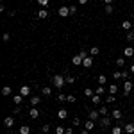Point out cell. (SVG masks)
Returning a JSON list of instances; mask_svg holds the SVG:
<instances>
[{
	"instance_id": "obj_1",
	"label": "cell",
	"mask_w": 134,
	"mask_h": 134,
	"mask_svg": "<svg viewBox=\"0 0 134 134\" xmlns=\"http://www.w3.org/2000/svg\"><path fill=\"white\" fill-rule=\"evenodd\" d=\"M52 82H54V88H57V90H61L63 86L66 84V79H64L63 75H54V79H52Z\"/></svg>"
},
{
	"instance_id": "obj_2",
	"label": "cell",
	"mask_w": 134,
	"mask_h": 134,
	"mask_svg": "<svg viewBox=\"0 0 134 134\" xmlns=\"http://www.w3.org/2000/svg\"><path fill=\"white\" fill-rule=\"evenodd\" d=\"M131 91H132V82H131V81H125L124 82V95L127 97Z\"/></svg>"
},
{
	"instance_id": "obj_3",
	"label": "cell",
	"mask_w": 134,
	"mask_h": 134,
	"mask_svg": "<svg viewBox=\"0 0 134 134\" xmlns=\"http://www.w3.org/2000/svg\"><path fill=\"white\" fill-rule=\"evenodd\" d=\"M98 124H100V127H109V125H111V118H109V116H102V118L98 120Z\"/></svg>"
},
{
	"instance_id": "obj_4",
	"label": "cell",
	"mask_w": 134,
	"mask_h": 134,
	"mask_svg": "<svg viewBox=\"0 0 134 134\" xmlns=\"http://www.w3.org/2000/svg\"><path fill=\"white\" fill-rule=\"evenodd\" d=\"M88 118H90V120H93V122H98V120H100V113H98V111H90Z\"/></svg>"
},
{
	"instance_id": "obj_5",
	"label": "cell",
	"mask_w": 134,
	"mask_h": 134,
	"mask_svg": "<svg viewBox=\"0 0 134 134\" xmlns=\"http://www.w3.org/2000/svg\"><path fill=\"white\" fill-rule=\"evenodd\" d=\"M82 66H84V68H91V66H93V57H91V55H88V57L82 61Z\"/></svg>"
},
{
	"instance_id": "obj_6",
	"label": "cell",
	"mask_w": 134,
	"mask_h": 134,
	"mask_svg": "<svg viewBox=\"0 0 134 134\" xmlns=\"http://www.w3.org/2000/svg\"><path fill=\"white\" fill-rule=\"evenodd\" d=\"M124 131L127 134H134V124H132V122H131V124H125L124 125Z\"/></svg>"
},
{
	"instance_id": "obj_7",
	"label": "cell",
	"mask_w": 134,
	"mask_h": 134,
	"mask_svg": "<svg viewBox=\"0 0 134 134\" xmlns=\"http://www.w3.org/2000/svg\"><path fill=\"white\" fill-rule=\"evenodd\" d=\"M111 116H113L114 120H122V116H124V113H122L120 109H114V111H111Z\"/></svg>"
},
{
	"instance_id": "obj_8",
	"label": "cell",
	"mask_w": 134,
	"mask_h": 134,
	"mask_svg": "<svg viewBox=\"0 0 134 134\" xmlns=\"http://www.w3.org/2000/svg\"><path fill=\"white\" fill-rule=\"evenodd\" d=\"M95 122H93V120H90V118H88V120H86V122H84V129H88V131H91V129H95Z\"/></svg>"
},
{
	"instance_id": "obj_9",
	"label": "cell",
	"mask_w": 134,
	"mask_h": 134,
	"mask_svg": "<svg viewBox=\"0 0 134 134\" xmlns=\"http://www.w3.org/2000/svg\"><path fill=\"white\" fill-rule=\"evenodd\" d=\"M4 125H5L7 129H11V127L14 125V118H13V116H7V118L4 120Z\"/></svg>"
},
{
	"instance_id": "obj_10",
	"label": "cell",
	"mask_w": 134,
	"mask_h": 134,
	"mask_svg": "<svg viewBox=\"0 0 134 134\" xmlns=\"http://www.w3.org/2000/svg\"><path fill=\"white\" fill-rule=\"evenodd\" d=\"M20 95L29 97V95H31V88H29V86H21V88H20Z\"/></svg>"
},
{
	"instance_id": "obj_11",
	"label": "cell",
	"mask_w": 134,
	"mask_h": 134,
	"mask_svg": "<svg viewBox=\"0 0 134 134\" xmlns=\"http://www.w3.org/2000/svg\"><path fill=\"white\" fill-rule=\"evenodd\" d=\"M68 14H70V7H66V5L59 7V16H68Z\"/></svg>"
},
{
	"instance_id": "obj_12",
	"label": "cell",
	"mask_w": 134,
	"mask_h": 134,
	"mask_svg": "<svg viewBox=\"0 0 134 134\" xmlns=\"http://www.w3.org/2000/svg\"><path fill=\"white\" fill-rule=\"evenodd\" d=\"M82 61H84V59L81 57V54H77V55H75V57L72 59V63L75 64V66H79V64H82Z\"/></svg>"
},
{
	"instance_id": "obj_13",
	"label": "cell",
	"mask_w": 134,
	"mask_h": 134,
	"mask_svg": "<svg viewBox=\"0 0 134 134\" xmlns=\"http://www.w3.org/2000/svg\"><path fill=\"white\" fill-rule=\"evenodd\" d=\"M29 114H31V118H40V109H36V107H32L31 111H29Z\"/></svg>"
},
{
	"instance_id": "obj_14",
	"label": "cell",
	"mask_w": 134,
	"mask_h": 134,
	"mask_svg": "<svg viewBox=\"0 0 134 134\" xmlns=\"http://www.w3.org/2000/svg\"><path fill=\"white\" fill-rule=\"evenodd\" d=\"M57 116H59V118H61V120H64V118H68V111H66V109H59V111H57Z\"/></svg>"
},
{
	"instance_id": "obj_15",
	"label": "cell",
	"mask_w": 134,
	"mask_h": 134,
	"mask_svg": "<svg viewBox=\"0 0 134 134\" xmlns=\"http://www.w3.org/2000/svg\"><path fill=\"white\" fill-rule=\"evenodd\" d=\"M47 16H48V11H47V9H41V11H38V18H40V20H45Z\"/></svg>"
},
{
	"instance_id": "obj_16",
	"label": "cell",
	"mask_w": 134,
	"mask_h": 134,
	"mask_svg": "<svg viewBox=\"0 0 134 134\" xmlns=\"http://www.w3.org/2000/svg\"><path fill=\"white\" fill-rule=\"evenodd\" d=\"M131 27H132V23H131L129 20H124V23H122V29L129 32V31H131Z\"/></svg>"
},
{
	"instance_id": "obj_17",
	"label": "cell",
	"mask_w": 134,
	"mask_h": 134,
	"mask_svg": "<svg viewBox=\"0 0 134 134\" xmlns=\"http://www.w3.org/2000/svg\"><path fill=\"white\" fill-rule=\"evenodd\" d=\"M124 54H125V57H134V48L132 47H127Z\"/></svg>"
},
{
	"instance_id": "obj_18",
	"label": "cell",
	"mask_w": 134,
	"mask_h": 134,
	"mask_svg": "<svg viewBox=\"0 0 134 134\" xmlns=\"http://www.w3.org/2000/svg\"><path fill=\"white\" fill-rule=\"evenodd\" d=\"M122 131H124L122 125H114L113 129H111V132H113V134H122Z\"/></svg>"
},
{
	"instance_id": "obj_19",
	"label": "cell",
	"mask_w": 134,
	"mask_h": 134,
	"mask_svg": "<svg viewBox=\"0 0 134 134\" xmlns=\"http://www.w3.org/2000/svg\"><path fill=\"white\" fill-rule=\"evenodd\" d=\"M98 54H100V50H98V47H91V50H90V55H91V57H97Z\"/></svg>"
},
{
	"instance_id": "obj_20",
	"label": "cell",
	"mask_w": 134,
	"mask_h": 134,
	"mask_svg": "<svg viewBox=\"0 0 134 134\" xmlns=\"http://www.w3.org/2000/svg\"><path fill=\"white\" fill-rule=\"evenodd\" d=\"M40 102H41V97H32V98H31V104H32V107H36V105H38Z\"/></svg>"
},
{
	"instance_id": "obj_21",
	"label": "cell",
	"mask_w": 134,
	"mask_h": 134,
	"mask_svg": "<svg viewBox=\"0 0 134 134\" xmlns=\"http://www.w3.org/2000/svg\"><path fill=\"white\" fill-rule=\"evenodd\" d=\"M21 100H23V95H16V97H13V102L16 104V105H20Z\"/></svg>"
},
{
	"instance_id": "obj_22",
	"label": "cell",
	"mask_w": 134,
	"mask_h": 134,
	"mask_svg": "<svg viewBox=\"0 0 134 134\" xmlns=\"http://www.w3.org/2000/svg\"><path fill=\"white\" fill-rule=\"evenodd\" d=\"M31 132V127L29 125H21L20 127V134H29Z\"/></svg>"
},
{
	"instance_id": "obj_23",
	"label": "cell",
	"mask_w": 134,
	"mask_h": 134,
	"mask_svg": "<svg viewBox=\"0 0 134 134\" xmlns=\"http://www.w3.org/2000/svg\"><path fill=\"white\" fill-rule=\"evenodd\" d=\"M91 102L95 104V105H98V104H100V95H97V93H95V95L91 97Z\"/></svg>"
},
{
	"instance_id": "obj_24",
	"label": "cell",
	"mask_w": 134,
	"mask_h": 134,
	"mask_svg": "<svg viewBox=\"0 0 134 134\" xmlns=\"http://www.w3.org/2000/svg\"><path fill=\"white\" fill-rule=\"evenodd\" d=\"M2 95H4V97H9L11 95V88L9 86H4V88H2Z\"/></svg>"
},
{
	"instance_id": "obj_25",
	"label": "cell",
	"mask_w": 134,
	"mask_h": 134,
	"mask_svg": "<svg viewBox=\"0 0 134 134\" xmlns=\"http://www.w3.org/2000/svg\"><path fill=\"white\" fill-rule=\"evenodd\" d=\"M98 113L102 114V116H107V114H109V109H107V107H105V105H102V107H100V109H98Z\"/></svg>"
},
{
	"instance_id": "obj_26",
	"label": "cell",
	"mask_w": 134,
	"mask_h": 134,
	"mask_svg": "<svg viewBox=\"0 0 134 134\" xmlns=\"http://www.w3.org/2000/svg\"><path fill=\"white\" fill-rule=\"evenodd\" d=\"M105 82H107V77H105V75H98V84H100V86H104Z\"/></svg>"
},
{
	"instance_id": "obj_27",
	"label": "cell",
	"mask_w": 134,
	"mask_h": 134,
	"mask_svg": "<svg viewBox=\"0 0 134 134\" xmlns=\"http://www.w3.org/2000/svg\"><path fill=\"white\" fill-rule=\"evenodd\" d=\"M116 91H118V86H116V84H111V86H109V95H114Z\"/></svg>"
},
{
	"instance_id": "obj_28",
	"label": "cell",
	"mask_w": 134,
	"mask_h": 134,
	"mask_svg": "<svg viewBox=\"0 0 134 134\" xmlns=\"http://www.w3.org/2000/svg\"><path fill=\"white\" fill-rule=\"evenodd\" d=\"M55 134H66V129L61 127V125H57V127H55Z\"/></svg>"
},
{
	"instance_id": "obj_29",
	"label": "cell",
	"mask_w": 134,
	"mask_h": 134,
	"mask_svg": "<svg viewBox=\"0 0 134 134\" xmlns=\"http://www.w3.org/2000/svg\"><path fill=\"white\" fill-rule=\"evenodd\" d=\"M104 11H105V14H113V13H114L113 5H105V7H104Z\"/></svg>"
},
{
	"instance_id": "obj_30",
	"label": "cell",
	"mask_w": 134,
	"mask_h": 134,
	"mask_svg": "<svg viewBox=\"0 0 134 134\" xmlns=\"http://www.w3.org/2000/svg\"><path fill=\"white\" fill-rule=\"evenodd\" d=\"M124 64H125V57H118V59H116V66H120V68H122Z\"/></svg>"
},
{
	"instance_id": "obj_31",
	"label": "cell",
	"mask_w": 134,
	"mask_h": 134,
	"mask_svg": "<svg viewBox=\"0 0 134 134\" xmlns=\"http://www.w3.org/2000/svg\"><path fill=\"white\" fill-rule=\"evenodd\" d=\"M127 41H134V31H129L127 32V38H125Z\"/></svg>"
},
{
	"instance_id": "obj_32",
	"label": "cell",
	"mask_w": 134,
	"mask_h": 134,
	"mask_svg": "<svg viewBox=\"0 0 134 134\" xmlns=\"http://www.w3.org/2000/svg\"><path fill=\"white\" fill-rule=\"evenodd\" d=\"M41 93H43V95H45V97H48V95H50V93H52V90H50V88H48V86H45V88H43V90H41Z\"/></svg>"
},
{
	"instance_id": "obj_33",
	"label": "cell",
	"mask_w": 134,
	"mask_h": 134,
	"mask_svg": "<svg viewBox=\"0 0 134 134\" xmlns=\"http://www.w3.org/2000/svg\"><path fill=\"white\" fill-rule=\"evenodd\" d=\"M84 95H86V97H93V95H95V91H93L91 88H86V90H84Z\"/></svg>"
},
{
	"instance_id": "obj_34",
	"label": "cell",
	"mask_w": 134,
	"mask_h": 134,
	"mask_svg": "<svg viewBox=\"0 0 134 134\" xmlns=\"http://www.w3.org/2000/svg\"><path fill=\"white\" fill-rule=\"evenodd\" d=\"M57 100H59V102H66V100H68V95H57Z\"/></svg>"
},
{
	"instance_id": "obj_35",
	"label": "cell",
	"mask_w": 134,
	"mask_h": 134,
	"mask_svg": "<svg viewBox=\"0 0 134 134\" xmlns=\"http://www.w3.org/2000/svg\"><path fill=\"white\" fill-rule=\"evenodd\" d=\"M129 75H131V72H129V70H124V72H122V79L129 81Z\"/></svg>"
},
{
	"instance_id": "obj_36",
	"label": "cell",
	"mask_w": 134,
	"mask_h": 134,
	"mask_svg": "<svg viewBox=\"0 0 134 134\" xmlns=\"http://www.w3.org/2000/svg\"><path fill=\"white\" fill-rule=\"evenodd\" d=\"M104 91H105V88H104V86H100V84H98V88H97V91H95V93H97V95H102Z\"/></svg>"
},
{
	"instance_id": "obj_37",
	"label": "cell",
	"mask_w": 134,
	"mask_h": 134,
	"mask_svg": "<svg viewBox=\"0 0 134 134\" xmlns=\"http://www.w3.org/2000/svg\"><path fill=\"white\" fill-rule=\"evenodd\" d=\"M2 40H4V41H5V43L9 41V40H11V36H9V32H4V36H2Z\"/></svg>"
},
{
	"instance_id": "obj_38",
	"label": "cell",
	"mask_w": 134,
	"mask_h": 134,
	"mask_svg": "<svg viewBox=\"0 0 134 134\" xmlns=\"http://www.w3.org/2000/svg\"><path fill=\"white\" fill-rule=\"evenodd\" d=\"M38 4H40L41 7H47V5H48V0H38Z\"/></svg>"
},
{
	"instance_id": "obj_39",
	"label": "cell",
	"mask_w": 134,
	"mask_h": 134,
	"mask_svg": "<svg viewBox=\"0 0 134 134\" xmlns=\"http://www.w3.org/2000/svg\"><path fill=\"white\" fill-rule=\"evenodd\" d=\"M41 131H43V134H48V131H50V125H43Z\"/></svg>"
},
{
	"instance_id": "obj_40",
	"label": "cell",
	"mask_w": 134,
	"mask_h": 134,
	"mask_svg": "<svg viewBox=\"0 0 134 134\" xmlns=\"http://www.w3.org/2000/svg\"><path fill=\"white\" fill-rule=\"evenodd\" d=\"M113 77H114V81L122 79V72H114V73H113Z\"/></svg>"
},
{
	"instance_id": "obj_41",
	"label": "cell",
	"mask_w": 134,
	"mask_h": 134,
	"mask_svg": "<svg viewBox=\"0 0 134 134\" xmlns=\"http://www.w3.org/2000/svg\"><path fill=\"white\" fill-rule=\"evenodd\" d=\"M64 79H66V82H68V84H73V81H75V79H73L72 75H66Z\"/></svg>"
},
{
	"instance_id": "obj_42",
	"label": "cell",
	"mask_w": 134,
	"mask_h": 134,
	"mask_svg": "<svg viewBox=\"0 0 134 134\" xmlns=\"http://www.w3.org/2000/svg\"><path fill=\"white\" fill-rule=\"evenodd\" d=\"M105 102H107V104L114 102V95H109V97H107V98H105Z\"/></svg>"
},
{
	"instance_id": "obj_43",
	"label": "cell",
	"mask_w": 134,
	"mask_h": 134,
	"mask_svg": "<svg viewBox=\"0 0 134 134\" xmlns=\"http://www.w3.org/2000/svg\"><path fill=\"white\" fill-rule=\"evenodd\" d=\"M75 100H77V98H75L73 95H68V102H70V104H73V102H75Z\"/></svg>"
},
{
	"instance_id": "obj_44",
	"label": "cell",
	"mask_w": 134,
	"mask_h": 134,
	"mask_svg": "<svg viewBox=\"0 0 134 134\" xmlns=\"http://www.w3.org/2000/svg\"><path fill=\"white\" fill-rule=\"evenodd\" d=\"M77 13V7L75 5H70V14H75Z\"/></svg>"
},
{
	"instance_id": "obj_45",
	"label": "cell",
	"mask_w": 134,
	"mask_h": 134,
	"mask_svg": "<svg viewBox=\"0 0 134 134\" xmlns=\"http://www.w3.org/2000/svg\"><path fill=\"white\" fill-rule=\"evenodd\" d=\"M73 125H81V118H73Z\"/></svg>"
},
{
	"instance_id": "obj_46",
	"label": "cell",
	"mask_w": 134,
	"mask_h": 134,
	"mask_svg": "<svg viewBox=\"0 0 134 134\" xmlns=\"http://www.w3.org/2000/svg\"><path fill=\"white\" fill-rule=\"evenodd\" d=\"M66 134H73V129H72V127H66Z\"/></svg>"
},
{
	"instance_id": "obj_47",
	"label": "cell",
	"mask_w": 134,
	"mask_h": 134,
	"mask_svg": "<svg viewBox=\"0 0 134 134\" xmlns=\"http://www.w3.org/2000/svg\"><path fill=\"white\" fill-rule=\"evenodd\" d=\"M104 4L105 5H113V0H104Z\"/></svg>"
},
{
	"instance_id": "obj_48",
	"label": "cell",
	"mask_w": 134,
	"mask_h": 134,
	"mask_svg": "<svg viewBox=\"0 0 134 134\" xmlns=\"http://www.w3.org/2000/svg\"><path fill=\"white\" fill-rule=\"evenodd\" d=\"M77 2H79L81 5H84V4H88V0H77Z\"/></svg>"
},
{
	"instance_id": "obj_49",
	"label": "cell",
	"mask_w": 134,
	"mask_h": 134,
	"mask_svg": "<svg viewBox=\"0 0 134 134\" xmlns=\"http://www.w3.org/2000/svg\"><path fill=\"white\" fill-rule=\"evenodd\" d=\"M81 134H90V131H88V129H82V131H81Z\"/></svg>"
},
{
	"instance_id": "obj_50",
	"label": "cell",
	"mask_w": 134,
	"mask_h": 134,
	"mask_svg": "<svg viewBox=\"0 0 134 134\" xmlns=\"http://www.w3.org/2000/svg\"><path fill=\"white\" fill-rule=\"evenodd\" d=\"M131 73H132V75H134V64H132V66H131Z\"/></svg>"
},
{
	"instance_id": "obj_51",
	"label": "cell",
	"mask_w": 134,
	"mask_h": 134,
	"mask_svg": "<svg viewBox=\"0 0 134 134\" xmlns=\"http://www.w3.org/2000/svg\"><path fill=\"white\" fill-rule=\"evenodd\" d=\"M132 124H134V116H132Z\"/></svg>"
},
{
	"instance_id": "obj_52",
	"label": "cell",
	"mask_w": 134,
	"mask_h": 134,
	"mask_svg": "<svg viewBox=\"0 0 134 134\" xmlns=\"http://www.w3.org/2000/svg\"><path fill=\"white\" fill-rule=\"evenodd\" d=\"M132 59H134V57H132Z\"/></svg>"
},
{
	"instance_id": "obj_53",
	"label": "cell",
	"mask_w": 134,
	"mask_h": 134,
	"mask_svg": "<svg viewBox=\"0 0 134 134\" xmlns=\"http://www.w3.org/2000/svg\"><path fill=\"white\" fill-rule=\"evenodd\" d=\"M125 134H127V132H125Z\"/></svg>"
}]
</instances>
